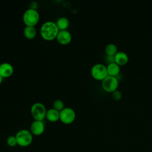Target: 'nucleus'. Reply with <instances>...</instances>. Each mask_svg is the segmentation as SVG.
I'll return each mask as SVG.
<instances>
[{
    "instance_id": "obj_1",
    "label": "nucleus",
    "mask_w": 152,
    "mask_h": 152,
    "mask_svg": "<svg viewBox=\"0 0 152 152\" xmlns=\"http://www.w3.org/2000/svg\"><path fill=\"white\" fill-rule=\"evenodd\" d=\"M59 31L55 23L46 21L42 25L40 31V35L44 40L50 41L56 38Z\"/></svg>"
},
{
    "instance_id": "obj_2",
    "label": "nucleus",
    "mask_w": 152,
    "mask_h": 152,
    "mask_svg": "<svg viewBox=\"0 0 152 152\" xmlns=\"http://www.w3.org/2000/svg\"><path fill=\"white\" fill-rule=\"evenodd\" d=\"M17 145L21 147H26L31 145L33 142V134L26 129L19 130L15 135Z\"/></svg>"
},
{
    "instance_id": "obj_3",
    "label": "nucleus",
    "mask_w": 152,
    "mask_h": 152,
    "mask_svg": "<svg viewBox=\"0 0 152 152\" xmlns=\"http://www.w3.org/2000/svg\"><path fill=\"white\" fill-rule=\"evenodd\" d=\"M23 20L26 26L34 27L39 20V14L36 10L29 8L23 14Z\"/></svg>"
},
{
    "instance_id": "obj_4",
    "label": "nucleus",
    "mask_w": 152,
    "mask_h": 152,
    "mask_svg": "<svg viewBox=\"0 0 152 152\" xmlns=\"http://www.w3.org/2000/svg\"><path fill=\"white\" fill-rule=\"evenodd\" d=\"M31 114L35 121H42L46 118V109L43 104L36 102L32 104L31 107Z\"/></svg>"
},
{
    "instance_id": "obj_5",
    "label": "nucleus",
    "mask_w": 152,
    "mask_h": 152,
    "mask_svg": "<svg viewBox=\"0 0 152 152\" xmlns=\"http://www.w3.org/2000/svg\"><path fill=\"white\" fill-rule=\"evenodd\" d=\"M119 86V80L117 77L107 75L102 81V86L103 89L108 93H112L118 90Z\"/></svg>"
},
{
    "instance_id": "obj_6",
    "label": "nucleus",
    "mask_w": 152,
    "mask_h": 152,
    "mask_svg": "<svg viewBox=\"0 0 152 152\" xmlns=\"http://www.w3.org/2000/svg\"><path fill=\"white\" fill-rule=\"evenodd\" d=\"M91 74L95 80L102 81L108 75L106 66L102 64L94 65L91 69Z\"/></svg>"
},
{
    "instance_id": "obj_7",
    "label": "nucleus",
    "mask_w": 152,
    "mask_h": 152,
    "mask_svg": "<svg viewBox=\"0 0 152 152\" xmlns=\"http://www.w3.org/2000/svg\"><path fill=\"white\" fill-rule=\"evenodd\" d=\"M76 114L73 109L65 107L59 112V120L64 124H70L75 119Z\"/></svg>"
},
{
    "instance_id": "obj_8",
    "label": "nucleus",
    "mask_w": 152,
    "mask_h": 152,
    "mask_svg": "<svg viewBox=\"0 0 152 152\" xmlns=\"http://www.w3.org/2000/svg\"><path fill=\"white\" fill-rule=\"evenodd\" d=\"M45 129V126L43 121L34 120L31 124L30 131L33 134V135L39 136L44 132Z\"/></svg>"
},
{
    "instance_id": "obj_9",
    "label": "nucleus",
    "mask_w": 152,
    "mask_h": 152,
    "mask_svg": "<svg viewBox=\"0 0 152 152\" xmlns=\"http://www.w3.org/2000/svg\"><path fill=\"white\" fill-rule=\"evenodd\" d=\"M56 39L59 44L66 45L71 42L72 36L70 32L67 30H59Z\"/></svg>"
},
{
    "instance_id": "obj_10",
    "label": "nucleus",
    "mask_w": 152,
    "mask_h": 152,
    "mask_svg": "<svg viewBox=\"0 0 152 152\" xmlns=\"http://www.w3.org/2000/svg\"><path fill=\"white\" fill-rule=\"evenodd\" d=\"M14 72V68L11 64L4 62L0 65V75L2 78L10 77Z\"/></svg>"
},
{
    "instance_id": "obj_11",
    "label": "nucleus",
    "mask_w": 152,
    "mask_h": 152,
    "mask_svg": "<svg viewBox=\"0 0 152 152\" xmlns=\"http://www.w3.org/2000/svg\"><path fill=\"white\" fill-rule=\"evenodd\" d=\"M129 57L127 53L124 51H118L115 55V61L119 66L124 65L128 62Z\"/></svg>"
},
{
    "instance_id": "obj_12",
    "label": "nucleus",
    "mask_w": 152,
    "mask_h": 152,
    "mask_svg": "<svg viewBox=\"0 0 152 152\" xmlns=\"http://www.w3.org/2000/svg\"><path fill=\"white\" fill-rule=\"evenodd\" d=\"M106 68L108 75L116 77H117V76L119 74L121 70L120 66L118 65L116 62L107 64V65L106 66Z\"/></svg>"
},
{
    "instance_id": "obj_13",
    "label": "nucleus",
    "mask_w": 152,
    "mask_h": 152,
    "mask_svg": "<svg viewBox=\"0 0 152 152\" xmlns=\"http://www.w3.org/2000/svg\"><path fill=\"white\" fill-rule=\"evenodd\" d=\"M46 118L51 122H55L59 120V112L53 108H51L47 110Z\"/></svg>"
},
{
    "instance_id": "obj_14",
    "label": "nucleus",
    "mask_w": 152,
    "mask_h": 152,
    "mask_svg": "<svg viewBox=\"0 0 152 152\" xmlns=\"http://www.w3.org/2000/svg\"><path fill=\"white\" fill-rule=\"evenodd\" d=\"M24 35L25 37L27 39L31 40L33 39L37 34L36 29L34 27L32 26H26L24 29Z\"/></svg>"
},
{
    "instance_id": "obj_15",
    "label": "nucleus",
    "mask_w": 152,
    "mask_h": 152,
    "mask_svg": "<svg viewBox=\"0 0 152 152\" xmlns=\"http://www.w3.org/2000/svg\"><path fill=\"white\" fill-rule=\"evenodd\" d=\"M69 20L67 18L62 17L59 18L56 23V24L59 30H65L69 26Z\"/></svg>"
},
{
    "instance_id": "obj_16",
    "label": "nucleus",
    "mask_w": 152,
    "mask_h": 152,
    "mask_svg": "<svg viewBox=\"0 0 152 152\" xmlns=\"http://www.w3.org/2000/svg\"><path fill=\"white\" fill-rule=\"evenodd\" d=\"M104 50L106 55L115 56V55L118 52V48L115 44L110 43L106 46L104 48Z\"/></svg>"
},
{
    "instance_id": "obj_17",
    "label": "nucleus",
    "mask_w": 152,
    "mask_h": 152,
    "mask_svg": "<svg viewBox=\"0 0 152 152\" xmlns=\"http://www.w3.org/2000/svg\"><path fill=\"white\" fill-rule=\"evenodd\" d=\"M53 108L60 112L63 109L65 108L64 103L60 99H56L53 103Z\"/></svg>"
},
{
    "instance_id": "obj_18",
    "label": "nucleus",
    "mask_w": 152,
    "mask_h": 152,
    "mask_svg": "<svg viewBox=\"0 0 152 152\" xmlns=\"http://www.w3.org/2000/svg\"><path fill=\"white\" fill-rule=\"evenodd\" d=\"M7 145L11 147H15L16 145H17L15 137L13 135H11L8 137L7 140Z\"/></svg>"
},
{
    "instance_id": "obj_19",
    "label": "nucleus",
    "mask_w": 152,
    "mask_h": 152,
    "mask_svg": "<svg viewBox=\"0 0 152 152\" xmlns=\"http://www.w3.org/2000/svg\"><path fill=\"white\" fill-rule=\"evenodd\" d=\"M122 94L121 91L118 90H116L112 93V97L113 99L115 100H116V101L120 100L122 98Z\"/></svg>"
},
{
    "instance_id": "obj_20",
    "label": "nucleus",
    "mask_w": 152,
    "mask_h": 152,
    "mask_svg": "<svg viewBox=\"0 0 152 152\" xmlns=\"http://www.w3.org/2000/svg\"><path fill=\"white\" fill-rule=\"evenodd\" d=\"M105 61H106L107 64L115 62V56L106 55V57H105Z\"/></svg>"
},
{
    "instance_id": "obj_21",
    "label": "nucleus",
    "mask_w": 152,
    "mask_h": 152,
    "mask_svg": "<svg viewBox=\"0 0 152 152\" xmlns=\"http://www.w3.org/2000/svg\"><path fill=\"white\" fill-rule=\"evenodd\" d=\"M2 78H2V77L1 75H0V84L2 83Z\"/></svg>"
}]
</instances>
